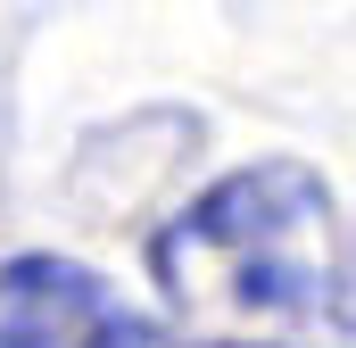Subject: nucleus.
<instances>
[{"label": "nucleus", "instance_id": "1", "mask_svg": "<svg viewBox=\"0 0 356 348\" xmlns=\"http://www.w3.org/2000/svg\"><path fill=\"white\" fill-rule=\"evenodd\" d=\"M182 348H307L332 315V191L298 158L224 174L149 241Z\"/></svg>", "mask_w": 356, "mask_h": 348}, {"label": "nucleus", "instance_id": "2", "mask_svg": "<svg viewBox=\"0 0 356 348\" xmlns=\"http://www.w3.org/2000/svg\"><path fill=\"white\" fill-rule=\"evenodd\" d=\"M0 348H158L149 324L75 258L0 265Z\"/></svg>", "mask_w": 356, "mask_h": 348}, {"label": "nucleus", "instance_id": "3", "mask_svg": "<svg viewBox=\"0 0 356 348\" xmlns=\"http://www.w3.org/2000/svg\"><path fill=\"white\" fill-rule=\"evenodd\" d=\"M348 324H356V274H348Z\"/></svg>", "mask_w": 356, "mask_h": 348}]
</instances>
